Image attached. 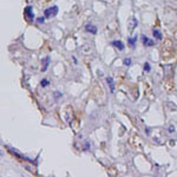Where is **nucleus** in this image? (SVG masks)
I'll return each instance as SVG.
<instances>
[{
  "mask_svg": "<svg viewBox=\"0 0 177 177\" xmlns=\"http://www.w3.org/2000/svg\"><path fill=\"white\" fill-rule=\"evenodd\" d=\"M58 6H52L50 8H46L44 11V14H45V18H50V17H56L58 14Z\"/></svg>",
  "mask_w": 177,
  "mask_h": 177,
  "instance_id": "nucleus-1",
  "label": "nucleus"
},
{
  "mask_svg": "<svg viewBox=\"0 0 177 177\" xmlns=\"http://www.w3.org/2000/svg\"><path fill=\"white\" fill-rule=\"evenodd\" d=\"M25 14H26V18H27L29 20H33L35 18V15H34V13L32 11V6H27L25 8Z\"/></svg>",
  "mask_w": 177,
  "mask_h": 177,
  "instance_id": "nucleus-2",
  "label": "nucleus"
},
{
  "mask_svg": "<svg viewBox=\"0 0 177 177\" xmlns=\"http://www.w3.org/2000/svg\"><path fill=\"white\" fill-rule=\"evenodd\" d=\"M142 41H143L144 46H146V47H150V46L155 45V41L151 40V39H149L148 37H145V35H142Z\"/></svg>",
  "mask_w": 177,
  "mask_h": 177,
  "instance_id": "nucleus-3",
  "label": "nucleus"
},
{
  "mask_svg": "<svg viewBox=\"0 0 177 177\" xmlns=\"http://www.w3.org/2000/svg\"><path fill=\"white\" fill-rule=\"evenodd\" d=\"M111 45H112L113 47L118 49L119 51H123L124 49H125V46H124V44H123L120 40H113V41L111 43Z\"/></svg>",
  "mask_w": 177,
  "mask_h": 177,
  "instance_id": "nucleus-4",
  "label": "nucleus"
},
{
  "mask_svg": "<svg viewBox=\"0 0 177 177\" xmlns=\"http://www.w3.org/2000/svg\"><path fill=\"white\" fill-rule=\"evenodd\" d=\"M85 30H86V32H90L91 34H97V27L92 24H87L85 26Z\"/></svg>",
  "mask_w": 177,
  "mask_h": 177,
  "instance_id": "nucleus-5",
  "label": "nucleus"
},
{
  "mask_svg": "<svg viewBox=\"0 0 177 177\" xmlns=\"http://www.w3.org/2000/svg\"><path fill=\"white\" fill-rule=\"evenodd\" d=\"M106 83H108V85L110 86V91L111 93L114 92V83H113V79L111 77H106Z\"/></svg>",
  "mask_w": 177,
  "mask_h": 177,
  "instance_id": "nucleus-6",
  "label": "nucleus"
},
{
  "mask_svg": "<svg viewBox=\"0 0 177 177\" xmlns=\"http://www.w3.org/2000/svg\"><path fill=\"white\" fill-rule=\"evenodd\" d=\"M43 63H44V66L41 67V72H45V71L47 70V67H49V65H50V57L47 56L45 59H44Z\"/></svg>",
  "mask_w": 177,
  "mask_h": 177,
  "instance_id": "nucleus-7",
  "label": "nucleus"
},
{
  "mask_svg": "<svg viewBox=\"0 0 177 177\" xmlns=\"http://www.w3.org/2000/svg\"><path fill=\"white\" fill-rule=\"evenodd\" d=\"M152 34H154V37H155L157 40H162V39H163L162 33L159 32V31H157V30H154V31H152Z\"/></svg>",
  "mask_w": 177,
  "mask_h": 177,
  "instance_id": "nucleus-8",
  "label": "nucleus"
},
{
  "mask_svg": "<svg viewBox=\"0 0 177 177\" xmlns=\"http://www.w3.org/2000/svg\"><path fill=\"white\" fill-rule=\"evenodd\" d=\"M128 43L130 44L131 47H135L136 43H137V35H136V37H134V38H128Z\"/></svg>",
  "mask_w": 177,
  "mask_h": 177,
  "instance_id": "nucleus-9",
  "label": "nucleus"
},
{
  "mask_svg": "<svg viewBox=\"0 0 177 177\" xmlns=\"http://www.w3.org/2000/svg\"><path fill=\"white\" fill-rule=\"evenodd\" d=\"M40 85H41L43 87H46V86H49V85H50V82H49V79H46V78L41 79V81H40Z\"/></svg>",
  "mask_w": 177,
  "mask_h": 177,
  "instance_id": "nucleus-10",
  "label": "nucleus"
},
{
  "mask_svg": "<svg viewBox=\"0 0 177 177\" xmlns=\"http://www.w3.org/2000/svg\"><path fill=\"white\" fill-rule=\"evenodd\" d=\"M144 71L145 72H150V71H151V66H150V64L148 63V61L144 63Z\"/></svg>",
  "mask_w": 177,
  "mask_h": 177,
  "instance_id": "nucleus-11",
  "label": "nucleus"
},
{
  "mask_svg": "<svg viewBox=\"0 0 177 177\" xmlns=\"http://www.w3.org/2000/svg\"><path fill=\"white\" fill-rule=\"evenodd\" d=\"M131 58H125V59H124L123 60V63H124V65H125V66H130L131 65Z\"/></svg>",
  "mask_w": 177,
  "mask_h": 177,
  "instance_id": "nucleus-12",
  "label": "nucleus"
},
{
  "mask_svg": "<svg viewBox=\"0 0 177 177\" xmlns=\"http://www.w3.org/2000/svg\"><path fill=\"white\" fill-rule=\"evenodd\" d=\"M84 146H85V148H84V150H85V151H86V150H88V149H90L91 144H90V143H88V142H86V143L84 144Z\"/></svg>",
  "mask_w": 177,
  "mask_h": 177,
  "instance_id": "nucleus-13",
  "label": "nucleus"
},
{
  "mask_svg": "<svg viewBox=\"0 0 177 177\" xmlns=\"http://www.w3.org/2000/svg\"><path fill=\"white\" fill-rule=\"evenodd\" d=\"M175 130H176V129H175V126H174V125H170V126H169V129H168V131H169L170 134H172V132H175Z\"/></svg>",
  "mask_w": 177,
  "mask_h": 177,
  "instance_id": "nucleus-14",
  "label": "nucleus"
},
{
  "mask_svg": "<svg viewBox=\"0 0 177 177\" xmlns=\"http://www.w3.org/2000/svg\"><path fill=\"white\" fill-rule=\"evenodd\" d=\"M37 21H38L39 24L44 23V21H45V17H40V18H38V19H37Z\"/></svg>",
  "mask_w": 177,
  "mask_h": 177,
  "instance_id": "nucleus-15",
  "label": "nucleus"
},
{
  "mask_svg": "<svg viewBox=\"0 0 177 177\" xmlns=\"http://www.w3.org/2000/svg\"><path fill=\"white\" fill-rule=\"evenodd\" d=\"M55 97L56 98H59V97H61V93L60 92H55Z\"/></svg>",
  "mask_w": 177,
  "mask_h": 177,
  "instance_id": "nucleus-16",
  "label": "nucleus"
},
{
  "mask_svg": "<svg viewBox=\"0 0 177 177\" xmlns=\"http://www.w3.org/2000/svg\"><path fill=\"white\" fill-rule=\"evenodd\" d=\"M145 134H146V135H150V129H149V128L145 129Z\"/></svg>",
  "mask_w": 177,
  "mask_h": 177,
  "instance_id": "nucleus-17",
  "label": "nucleus"
}]
</instances>
